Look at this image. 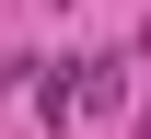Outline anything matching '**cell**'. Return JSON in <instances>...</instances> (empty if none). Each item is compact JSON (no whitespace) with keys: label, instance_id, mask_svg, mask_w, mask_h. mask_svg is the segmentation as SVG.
<instances>
[{"label":"cell","instance_id":"1","mask_svg":"<svg viewBox=\"0 0 151 139\" xmlns=\"http://www.w3.org/2000/svg\"><path fill=\"white\" fill-rule=\"evenodd\" d=\"M105 104H128V70H116V58H81V81H70V116H105Z\"/></svg>","mask_w":151,"mask_h":139},{"label":"cell","instance_id":"2","mask_svg":"<svg viewBox=\"0 0 151 139\" xmlns=\"http://www.w3.org/2000/svg\"><path fill=\"white\" fill-rule=\"evenodd\" d=\"M139 139H151V104H139Z\"/></svg>","mask_w":151,"mask_h":139}]
</instances>
